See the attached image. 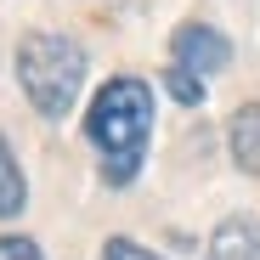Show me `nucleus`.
<instances>
[{"label":"nucleus","instance_id":"nucleus-1","mask_svg":"<svg viewBox=\"0 0 260 260\" xmlns=\"http://www.w3.org/2000/svg\"><path fill=\"white\" fill-rule=\"evenodd\" d=\"M85 130L102 147V181L130 187L142 170L147 130H153V91L142 79H108L91 102V113H85Z\"/></svg>","mask_w":260,"mask_h":260},{"label":"nucleus","instance_id":"nucleus-2","mask_svg":"<svg viewBox=\"0 0 260 260\" xmlns=\"http://www.w3.org/2000/svg\"><path fill=\"white\" fill-rule=\"evenodd\" d=\"M17 85H23V96L34 102V113L62 119V113H74V102H79L85 51L74 46L68 34L34 28V34H23V46H17Z\"/></svg>","mask_w":260,"mask_h":260},{"label":"nucleus","instance_id":"nucleus-3","mask_svg":"<svg viewBox=\"0 0 260 260\" xmlns=\"http://www.w3.org/2000/svg\"><path fill=\"white\" fill-rule=\"evenodd\" d=\"M170 57H176V68L209 79V74L232 68V40H226L221 28H209V23H181L176 40H170Z\"/></svg>","mask_w":260,"mask_h":260},{"label":"nucleus","instance_id":"nucleus-4","mask_svg":"<svg viewBox=\"0 0 260 260\" xmlns=\"http://www.w3.org/2000/svg\"><path fill=\"white\" fill-rule=\"evenodd\" d=\"M209 260H260V221L232 215L209 232Z\"/></svg>","mask_w":260,"mask_h":260},{"label":"nucleus","instance_id":"nucleus-5","mask_svg":"<svg viewBox=\"0 0 260 260\" xmlns=\"http://www.w3.org/2000/svg\"><path fill=\"white\" fill-rule=\"evenodd\" d=\"M226 147H232V158L249 170V176H260V102H243V108L232 113Z\"/></svg>","mask_w":260,"mask_h":260},{"label":"nucleus","instance_id":"nucleus-6","mask_svg":"<svg viewBox=\"0 0 260 260\" xmlns=\"http://www.w3.org/2000/svg\"><path fill=\"white\" fill-rule=\"evenodd\" d=\"M23 204H28V181H23V170H17V153H12V142L0 136V221L23 215Z\"/></svg>","mask_w":260,"mask_h":260},{"label":"nucleus","instance_id":"nucleus-7","mask_svg":"<svg viewBox=\"0 0 260 260\" xmlns=\"http://www.w3.org/2000/svg\"><path fill=\"white\" fill-rule=\"evenodd\" d=\"M164 85H170V96L187 102V108H192V102H204V79H198V74H187V68H176V62L164 68Z\"/></svg>","mask_w":260,"mask_h":260},{"label":"nucleus","instance_id":"nucleus-8","mask_svg":"<svg viewBox=\"0 0 260 260\" xmlns=\"http://www.w3.org/2000/svg\"><path fill=\"white\" fill-rule=\"evenodd\" d=\"M102 254H108V260H158V254H153V249H142L136 238H108V243H102Z\"/></svg>","mask_w":260,"mask_h":260},{"label":"nucleus","instance_id":"nucleus-9","mask_svg":"<svg viewBox=\"0 0 260 260\" xmlns=\"http://www.w3.org/2000/svg\"><path fill=\"white\" fill-rule=\"evenodd\" d=\"M0 260H46L34 238H0Z\"/></svg>","mask_w":260,"mask_h":260}]
</instances>
